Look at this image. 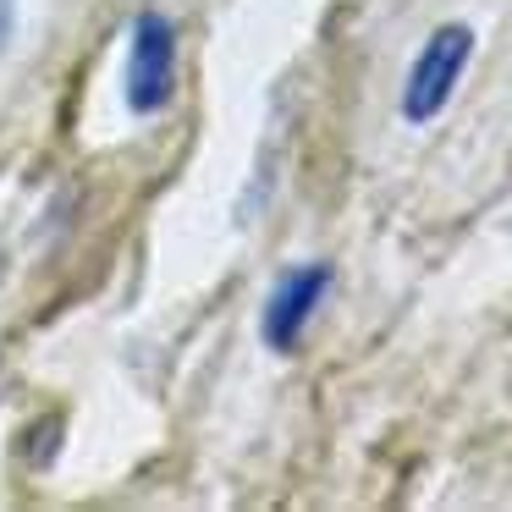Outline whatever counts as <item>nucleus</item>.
Here are the masks:
<instances>
[{
    "mask_svg": "<svg viewBox=\"0 0 512 512\" xmlns=\"http://www.w3.org/2000/svg\"><path fill=\"white\" fill-rule=\"evenodd\" d=\"M17 17H23V0H0V56H6L12 39H17Z\"/></svg>",
    "mask_w": 512,
    "mask_h": 512,
    "instance_id": "4",
    "label": "nucleus"
},
{
    "mask_svg": "<svg viewBox=\"0 0 512 512\" xmlns=\"http://www.w3.org/2000/svg\"><path fill=\"white\" fill-rule=\"evenodd\" d=\"M325 292H331V265H292L287 276L270 287L265 309H259V336H265V347H276V353H292V347L303 342V331H309V320L320 314Z\"/></svg>",
    "mask_w": 512,
    "mask_h": 512,
    "instance_id": "3",
    "label": "nucleus"
},
{
    "mask_svg": "<svg viewBox=\"0 0 512 512\" xmlns=\"http://www.w3.org/2000/svg\"><path fill=\"white\" fill-rule=\"evenodd\" d=\"M127 111L155 116L177 94V28L160 12H144L133 23V45H127Z\"/></svg>",
    "mask_w": 512,
    "mask_h": 512,
    "instance_id": "2",
    "label": "nucleus"
},
{
    "mask_svg": "<svg viewBox=\"0 0 512 512\" xmlns=\"http://www.w3.org/2000/svg\"><path fill=\"white\" fill-rule=\"evenodd\" d=\"M468 56H474V28L468 23H441L424 39V50L408 67V83H402V116H408L413 127L435 122V116L452 105V89L463 83Z\"/></svg>",
    "mask_w": 512,
    "mask_h": 512,
    "instance_id": "1",
    "label": "nucleus"
}]
</instances>
